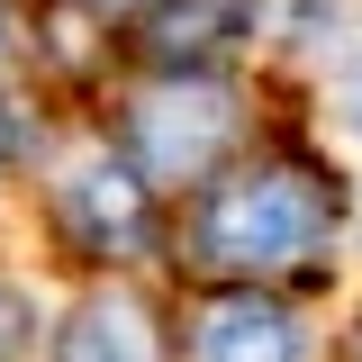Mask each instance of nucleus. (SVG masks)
Masks as SVG:
<instances>
[{
  "label": "nucleus",
  "instance_id": "obj_4",
  "mask_svg": "<svg viewBox=\"0 0 362 362\" xmlns=\"http://www.w3.org/2000/svg\"><path fill=\"white\" fill-rule=\"evenodd\" d=\"M199 354L209 362H299L308 335H299V317L272 308V299H226V308H209V326H199Z\"/></svg>",
  "mask_w": 362,
  "mask_h": 362
},
{
  "label": "nucleus",
  "instance_id": "obj_6",
  "mask_svg": "<svg viewBox=\"0 0 362 362\" xmlns=\"http://www.w3.org/2000/svg\"><path fill=\"white\" fill-rule=\"evenodd\" d=\"M18 344H28V299H18V290L0 281V362L18 354Z\"/></svg>",
  "mask_w": 362,
  "mask_h": 362
},
{
  "label": "nucleus",
  "instance_id": "obj_5",
  "mask_svg": "<svg viewBox=\"0 0 362 362\" xmlns=\"http://www.w3.org/2000/svg\"><path fill=\"white\" fill-rule=\"evenodd\" d=\"M64 362H154V326L136 299H90L73 326H64Z\"/></svg>",
  "mask_w": 362,
  "mask_h": 362
},
{
  "label": "nucleus",
  "instance_id": "obj_7",
  "mask_svg": "<svg viewBox=\"0 0 362 362\" xmlns=\"http://www.w3.org/2000/svg\"><path fill=\"white\" fill-rule=\"evenodd\" d=\"M354 118H362V73H354Z\"/></svg>",
  "mask_w": 362,
  "mask_h": 362
},
{
  "label": "nucleus",
  "instance_id": "obj_1",
  "mask_svg": "<svg viewBox=\"0 0 362 362\" xmlns=\"http://www.w3.org/2000/svg\"><path fill=\"white\" fill-rule=\"evenodd\" d=\"M317 235H326V199L299 173H245V181H226L209 199V218H199V245L218 263H245V272L299 263V254H317Z\"/></svg>",
  "mask_w": 362,
  "mask_h": 362
},
{
  "label": "nucleus",
  "instance_id": "obj_3",
  "mask_svg": "<svg viewBox=\"0 0 362 362\" xmlns=\"http://www.w3.org/2000/svg\"><path fill=\"white\" fill-rule=\"evenodd\" d=\"M64 218L82 226L90 245H136L145 235V181H127L118 163H73L64 173Z\"/></svg>",
  "mask_w": 362,
  "mask_h": 362
},
{
  "label": "nucleus",
  "instance_id": "obj_2",
  "mask_svg": "<svg viewBox=\"0 0 362 362\" xmlns=\"http://www.w3.org/2000/svg\"><path fill=\"white\" fill-rule=\"evenodd\" d=\"M136 136H145V163L154 173H209L218 145L235 136V109L218 90H154L136 109Z\"/></svg>",
  "mask_w": 362,
  "mask_h": 362
},
{
  "label": "nucleus",
  "instance_id": "obj_8",
  "mask_svg": "<svg viewBox=\"0 0 362 362\" xmlns=\"http://www.w3.org/2000/svg\"><path fill=\"white\" fill-rule=\"evenodd\" d=\"M0 45H9V28H0Z\"/></svg>",
  "mask_w": 362,
  "mask_h": 362
}]
</instances>
